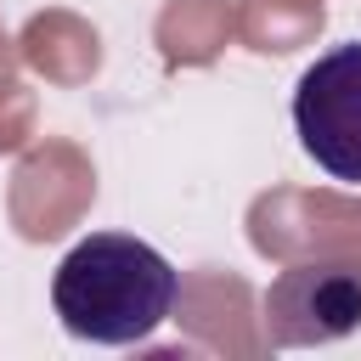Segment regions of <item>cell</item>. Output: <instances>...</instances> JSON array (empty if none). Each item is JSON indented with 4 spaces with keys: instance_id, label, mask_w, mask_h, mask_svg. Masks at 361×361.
<instances>
[{
    "instance_id": "3",
    "label": "cell",
    "mask_w": 361,
    "mask_h": 361,
    "mask_svg": "<svg viewBox=\"0 0 361 361\" xmlns=\"http://www.w3.org/2000/svg\"><path fill=\"white\" fill-rule=\"evenodd\" d=\"M361 327V259L288 265L265 288V338L276 350L333 344Z\"/></svg>"
},
{
    "instance_id": "2",
    "label": "cell",
    "mask_w": 361,
    "mask_h": 361,
    "mask_svg": "<svg viewBox=\"0 0 361 361\" xmlns=\"http://www.w3.org/2000/svg\"><path fill=\"white\" fill-rule=\"evenodd\" d=\"M293 135L305 158L338 180L361 186V39L322 51L293 85Z\"/></svg>"
},
{
    "instance_id": "1",
    "label": "cell",
    "mask_w": 361,
    "mask_h": 361,
    "mask_svg": "<svg viewBox=\"0 0 361 361\" xmlns=\"http://www.w3.org/2000/svg\"><path fill=\"white\" fill-rule=\"evenodd\" d=\"M180 299V271L130 231H90L79 237L56 276H51V310L56 322L85 344H141L152 338Z\"/></svg>"
}]
</instances>
